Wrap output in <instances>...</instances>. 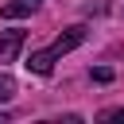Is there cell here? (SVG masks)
I'll return each instance as SVG.
<instances>
[{
	"label": "cell",
	"instance_id": "obj_5",
	"mask_svg": "<svg viewBox=\"0 0 124 124\" xmlns=\"http://www.w3.org/2000/svg\"><path fill=\"white\" fill-rule=\"evenodd\" d=\"M97 120H120V124H124V108H105Z\"/></svg>",
	"mask_w": 124,
	"mask_h": 124
},
{
	"label": "cell",
	"instance_id": "obj_2",
	"mask_svg": "<svg viewBox=\"0 0 124 124\" xmlns=\"http://www.w3.org/2000/svg\"><path fill=\"white\" fill-rule=\"evenodd\" d=\"M23 39H27V31H19V27L0 31V62H16V54H19Z\"/></svg>",
	"mask_w": 124,
	"mask_h": 124
},
{
	"label": "cell",
	"instance_id": "obj_4",
	"mask_svg": "<svg viewBox=\"0 0 124 124\" xmlns=\"http://www.w3.org/2000/svg\"><path fill=\"white\" fill-rule=\"evenodd\" d=\"M12 93H16V81H12V78H8L4 70H0V101H8Z\"/></svg>",
	"mask_w": 124,
	"mask_h": 124
},
{
	"label": "cell",
	"instance_id": "obj_3",
	"mask_svg": "<svg viewBox=\"0 0 124 124\" xmlns=\"http://www.w3.org/2000/svg\"><path fill=\"white\" fill-rule=\"evenodd\" d=\"M39 4H43V0H8V4H4L0 12H4L8 19H19V16H31V12L39 8Z\"/></svg>",
	"mask_w": 124,
	"mask_h": 124
},
{
	"label": "cell",
	"instance_id": "obj_1",
	"mask_svg": "<svg viewBox=\"0 0 124 124\" xmlns=\"http://www.w3.org/2000/svg\"><path fill=\"white\" fill-rule=\"evenodd\" d=\"M81 43H85V27H81V23H78V27H66L50 46H43V50H35V54L27 58V70L39 74V78H46V74L54 70V62H58L62 54H70L74 46H81Z\"/></svg>",
	"mask_w": 124,
	"mask_h": 124
},
{
	"label": "cell",
	"instance_id": "obj_6",
	"mask_svg": "<svg viewBox=\"0 0 124 124\" xmlns=\"http://www.w3.org/2000/svg\"><path fill=\"white\" fill-rule=\"evenodd\" d=\"M93 81H112V70H108V66H97V70H93Z\"/></svg>",
	"mask_w": 124,
	"mask_h": 124
}]
</instances>
